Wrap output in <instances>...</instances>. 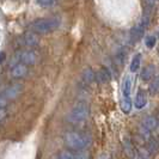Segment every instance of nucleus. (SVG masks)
Wrapping results in <instances>:
<instances>
[{
    "instance_id": "nucleus-25",
    "label": "nucleus",
    "mask_w": 159,
    "mask_h": 159,
    "mask_svg": "<svg viewBox=\"0 0 159 159\" xmlns=\"http://www.w3.org/2000/svg\"><path fill=\"white\" fill-rule=\"evenodd\" d=\"M133 159H145V158H143L140 153H135V156L133 157Z\"/></svg>"
},
{
    "instance_id": "nucleus-4",
    "label": "nucleus",
    "mask_w": 159,
    "mask_h": 159,
    "mask_svg": "<svg viewBox=\"0 0 159 159\" xmlns=\"http://www.w3.org/2000/svg\"><path fill=\"white\" fill-rule=\"evenodd\" d=\"M90 116V107L85 102L77 103L67 115V121L72 125H83Z\"/></svg>"
},
{
    "instance_id": "nucleus-5",
    "label": "nucleus",
    "mask_w": 159,
    "mask_h": 159,
    "mask_svg": "<svg viewBox=\"0 0 159 159\" xmlns=\"http://www.w3.org/2000/svg\"><path fill=\"white\" fill-rule=\"evenodd\" d=\"M22 92H23V85L17 83V84H13V85H11V86L6 88L0 95L2 96L6 101L10 102V101H12V99L17 98Z\"/></svg>"
},
{
    "instance_id": "nucleus-7",
    "label": "nucleus",
    "mask_w": 159,
    "mask_h": 159,
    "mask_svg": "<svg viewBox=\"0 0 159 159\" xmlns=\"http://www.w3.org/2000/svg\"><path fill=\"white\" fill-rule=\"evenodd\" d=\"M28 73H29V66H26V65L18 64L11 68V77L16 78V79L24 78L25 75H28Z\"/></svg>"
},
{
    "instance_id": "nucleus-22",
    "label": "nucleus",
    "mask_w": 159,
    "mask_h": 159,
    "mask_svg": "<svg viewBox=\"0 0 159 159\" xmlns=\"http://www.w3.org/2000/svg\"><path fill=\"white\" fill-rule=\"evenodd\" d=\"M5 116H6V110L4 108H0V122L5 119Z\"/></svg>"
},
{
    "instance_id": "nucleus-12",
    "label": "nucleus",
    "mask_w": 159,
    "mask_h": 159,
    "mask_svg": "<svg viewBox=\"0 0 159 159\" xmlns=\"http://www.w3.org/2000/svg\"><path fill=\"white\" fill-rule=\"evenodd\" d=\"M158 123H159V121L156 119V117H153V116H147V117L143 119V123H141V127L145 128L146 130H148V132L151 133L153 130H156Z\"/></svg>"
},
{
    "instance_id": "nucleus-14",
    "label": "nucleus",
    "mask_w": 159,
    "mask_h": 159,
    "mask_svg": "<svg viewBox=\"0 0 159 159\" xmlns=\"http://www.w3.org/2000/svg\"><path fill=\"white\" fill-rule=\"evenodd\" d=\"M141 60H143V55L140 53L135 54V56L133 57L132 62H130V66H129V70L132 73H135L139 68H140V65H141Z\"/></svg>"
},
{
    "instance_id": "nucleus-1",
    "label": "nucleus",
    "mask_w": 159,
    "mask_h": 159,
    "mask_svg": "<svg viewBox=\"0 0 159 159\" xmlns=\"http://www.w3.org/2000/svg\"><path fill=\"white\" fill-rule=\"evenodd\" d=\"M65 143L73 151H85L91 145V136L81 132H67L64 136Z\"/></svg>"
},
{
    "instance_id": "nucleus-18",
    "label": "nucleus",
    "mask_w": 159,
    "mask_h": 159,
    "mask_svg": "<svg viewBox=\"0 0 159 159\" xmlns=\"http://www.w3.org/2000/svg\"><path fill=\"white\" fill-rule=\"evenodd\" d=\"M59 0H36V4L41 6V7H50V6H54Z\"/></svg>"
},
{
    "instance_id": "nucleus-19",
    "label": "nucleus",
    "mask_w": 159,
    "mask_h": 159,
    "mask_svg": "<svg viewBox=\"0 0 159 159\" xmlns=\"http://www.w3.org/2000/svg\"><path fill=\"white\" fill-rule=\"evenodd\" d=\"M156 43H157V40H156V37L154 36H147L146 39H145V44H146V47L148 48V49H151L156 46Z\"/></svg>"
},
{
    "instance_id": "nucleus-16",
    "label": "nucleus",
    "mask_w": 159,
    "mask_h": 159,
    "mask_svg": "<svg viewBox=\"0 0 159 159\" xmlns=\"http://www.w3.org/2000/svg\"><path fill=\"white\" fill-rule=\"evenodd\" d=\"M148 92L151 96H156L159 93V75L152 79L150 88H148Z\"/></svg>"
},
{
    "instance_id": "nucleus-9",
    "label": "nucleus",
    "mask_w": 159,
    "mask_h": 159,
    "mask_svg": "<svg viewBox=\"0 0 159 159\" xmlns=\"http://www.w3.org/2000/svg\"><path fill=\"white\" fill-rule=\"evenodd\" d=\"M133 83H134L133 75H130V74L126 75V78L123 79V83H122V95H123V97H130Z\"/></svg>"
},
{
    "instance_id": "nucleus-24",
    "label": "nucleus",
    "mask_w": 159,
    "mask_h": 159,
    "mask_svg": "<svg viewBox=\"0 0 159 159\" xmlns=\"http://www.w3.org/2000/svg\"><path fill=\"white\" fill-rule=\"evenodd\" d=\"M99 159H114V158L110 157V156H108V154H105V153H103V154L99 156Z\"/></svg>"
},
{
    "instance_id": "nucleus-3",
    "label": "nucleus",
    "mask_w": 159,
    "mask_h": 159,
    "mask_svg": "<svg viewBox=\"0 0 159 159\" xmlns=\"http://www.w3.org/2000/svg\"><path fill=\"white\" fill-rule=\"evenodd\" d=\"M41 54L35 50V49H23L17 52L15 55L12 56L11 61H10V66L11 68L15 67L18 64H23L26 66H35L40 62Z\"/></svg>"
},
{
    "instance_id": "nucleus-15",
    "label": "nucleus",
    "mask_w": 159,
    "mask_h": 159,
    "mask_svg": "<svg viewBox=\"0 0 159 159\" xmlns=\"http://www.w3.org/2000/svg\"><path fill=\"white\" fill-rule=\"evenodd\" d=\"M120 107H121V110L125 112V114H129L130 110H132V107H133L130 97H123V98L121 99Z\"/></svg>"
},
{
    "instance_id": "nucleus-20",
    "label": "nucleus",
    "mask_w": 159,
    "mask_h": 159,
    "mask_svg": "<svg viewBox=\"0 0 159 159\" xmlns=\"http://www.w3.org/2000/svg\"><path fill=\"white\" fill-rule=\"evenodd\" d=\"M125 150H126V152L128 153L129 157H134L135 156L134 148H133V146H132V143H130L129 140H125Z\"/></svg>"
},
{
    "instance_id": "nucleus-11",
    "label": "nucleus",
    "mask_w": 159,
    "mask_h": 159,
    "mask_svg": "<svg viewBox=\"0 0 159 159\" xmlns=\"http://www.w3.org/2000/svg\"><path fill=\"white\" fill-rule=\"evenodd\" d=\"M154 74H156V67L153 65H148V66H145L143 68L140 77L143 81L147 83V81H152V79L154 78Z\"/></svg>"
},
{
    "instance_id": "nucleus-6",
    "label": "nucleus",
    "mask_w": 159,
    "mask_h": 159,
    "mask_svg": "<svg viewBox=\"0 0 159 159\" xmlns=\"http://www.w3.org/2000/svg\"><path fill=\"white\" fill-rule=\"evenodd\" d=\"M39 43H40L39 36L31 31L26 32L25 35L20 37V44L23 47H36V46H39Z\"/></svg>"
},
{
    "instance_id": "nucleus-13",
    "label": "nucleus",
    "mask_w": 159,
    "mask_h": 159,
    "mask_svg": "<svg viewBox=\"0 0 159 159\" xmlns=\"http://www.w3.org/2000/svg\"><path fill=\"white\" fill-rule=\"evenodd\" d=\"M81 79L85 84H92L96 81V72L92 68H85L81 73Z\"/></svg>"
},
{
    "instance_id": "nucleus-10",
    "label": "nucleus",
    "mask_w": 159,
    "mask_h": 159,
    "mask_svg": "<svg viewBox=\"0 0 159 159\" xmlns=\"http://www.w3.org/2000/svg\"><path fill=\"white\" fill-rule=\"evenodd\" d=\"M146 104H147V93L143 90H139L135 96V99H134V105L136 109L141 110L146 107Z\"/></svg>"
},
{
    "instance_id": "nucleus-2",
    "label": "nucleus",
    "mask_w": 159,
    "mask_h": 159,
    "mask_svg": "<svg viewBox=\"0 0 159 159\" xmlns=\"http://www.w3.org/2000/svg\"><path fill=\"white\" fill-rule=\"evenodd\" d=\"M61 24L60 17H47V18H41L35 22H32L29 25V30L36 35H44L56 30Z\"/></svg>"
},
{
    "instance_id": "nucleus-23",
    "label": "nucleus",
    "mask_w": 159,
    "mask_h": 159,
    "mask_svg": "<svg viewBox=\"0 0 159 159\" xmlns=\"http://www.w3.org/2000/svg\"><path fill=\"white\" fill-rule=\"evenodd\" d=\"M145 1H146V4H147L148 7H153L156 5V2H157V0H145Z\"/></svg>"
},
{
    "instance_id": "nucleus-17",
    "label": "nucleus",
    "mask_w": 159,
    "mask_h": 159,
    "mask_svg": "<svg viewBox=\"0 0 159 159\" xmlns=\"http://www.w3.org/2000/svg\"><path fill=\"white\" fill-rule=\"evenodd\" d=\"M56 159H77V157H75V152L61 151L56 156Z\"/></svg>"
},
{
    "instance_id": "nucleus-8",
    "label": "nucleus",
    "mask_w": 159,
    "mask_h": 159,
    "mask_svg": "<svg viewBox=\"0 0 159 159\" xmlns=\"http://www.w3.org/2000/svg\"><path fill=\"white\" fill-rule=\"evenodd\" d=\"M111 79V73L107 67H101L98 71L96 72V81L98 84H107Z\"/></svg>"
},
{
    "instance_id": "nucleus-21",
    "label": "nucleus",
    "mask_w": 159,
    "mask_h": 159,
    "mask_svg": "<svg viewBox=\"0 0 159 159\" xmlns=\"http://www.w3.org/2000/svg\"><path fill=\"white\" fill-rule=\"evenodd\" d=\"M7 103H8V101H6L2 96L0 95V108H5V107L7 105Z\"/></svg>"
}]
</instances>
